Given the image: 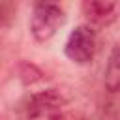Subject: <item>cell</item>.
<instances>
[{
  "label": "cell",
  "instance_id": "6da1fadb",
  "mask_svg": "<svg viewBox=\"0 0 120 120\" xmlns=\"http://www.w3.org/2000/svg\"><path fill=\"white\" fill-rule=\"evenodd\" d=\"M66 22V13L60 2H38L30 17V32L36 41L45 43L56 36L60 26Z\"/></svg>",
  "mask_w": 120,
  "mask_h": 120
},
{
  "label": "cell",
  "instance_id": "7a4b0ae2",
  "mask_svg": "<svg viewBox=\"0 0 120 120\" xmlns=\"http://www.w3.org/2000/svg\"><path fill=\"white\" fill-rule=\"evenodd\" d=\"M96 47H98L96 30L92 28V24H81L69 32L64 45V52L73 64L84 66L94 60Z\"/></svg>",
  "mask_w": 120,
  "mask_h": 120
},
{
  "label": "cell",
  "instance_id": "3957f363",
  "mask_svg": "<svg viewBox=\"0 0 120 120\" xmlns=\"http://www.w3.org/2000/svg\"><path fill=\"white\" fill-rule=\"evenodd\" d=\"M26 120H64V98L56 90H43L30 98Z\"/></svg>",
  "mask_w": 120,
  "mask_h": 120
},
{
  "label": "cell",
  "instance_id": "277c9868",
  "mask_svg": "<svg viewBox=\"0 0 120 120\" xmlns=\"http://www.w3.org/2000/svg\"><path fill=\"white\" fill-rule=\"evenodd\" d=\"M82 15L92 26H111L120 19V0H82Z\"/></svg>",
  "mask_w": 120,
  "mask_h": 120
},
{
  "label": "cell",
  "instance_id": "5b68a950",
  "mask_svg": "<svg viewBox=\"0 0 120 120\" xmlns=\"http://www.w3.org/2000/svg\"><path fill=\"white\" fill-rule=\"evenodd\" d=\"M103 84L111 94H120V47H114L109 54L103 73Z\"/></svg>",
  "mask_w": 120,
  "mask_h": 120
},
{
  "label": "cell",
  "instance_id": "8992f818",
  "mask_svg": "<svg viewBox=\"0 0 120 120\" xmlns=\"http://www.w3.org/2000/svg\"><path fill=\"white\" fill-rule=\"evenodd\" d=\"M77 120H86V118H77Z\"/></svg>",
  "mask_w": 120,
  "mask_h": 120
}]
</instances>
